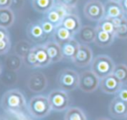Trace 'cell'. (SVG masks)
<instances>
[{
    "instance_id": "1",
    "label": "cell",
    "mask_w": 127,
    "mask_h": 120,
    "mask_svg": "<svg viewBox=\"0 0 127 120\" xmlns=\"http://www.w3.org/2000/svg\"><path fill=\"white\" fill-rule=\"evenodd\" d=\"M3 109L11 112H22L27 108V103L24 94L18 89H12L3 95L1 100Z\"/></svg>"
},
{
    "instance_id": "2",
    "label": "cell",
    "mask_w": 127,
    "mask_h": 120,
    "mask_svg": "<svg viewBox=\"0 0 127 120\" xmlns=\"http://www.w3.org/2000/svg\"><path fill=\"white\" fill-rule=\"evenodd\" d=\"M28 111L35 118H43L52 111L48 97L43 95L34 96L28 103Z\"/></svg>"
},
{
    "instance_id": "3",
    "label": "cell",
    "mask_w": 127,
    "mask_h": 120,
    "mask_svg": "<svg viewBox=\"0 0 127 120\" xmlns=\"http://www.w3.org/2000/svg\"><path fill=\"white\" fill-rule=\"evenodd\" d=\"M116 64L113 60L107 55H98L93 58L91 70L99 78H103L106 76L112 74Z\"/></svg>"
},
{
    "instance_id": "4",
    "label": "cell",
    "mask_w": 127,
    "mask_h": 120,
    "mask_svg": "<svg viewBox=\"0 0 127 120\" xmlns=\"http://www.w3.org/2000/svg\"><path fill=\"white\" fill-rule=\"evenodd\" d=\"M58 85L64 91H71L78 87L79 74L72 69H64L57 78Z\"/></svg>"
},
{
    "instance_id": "5",
    "label": "cell",
    "mask_w": 127,
    "mask_h": 120,
    "mask_svg": "<svg viewBox=\"0 0 127 120\" xmlns=\"http://www.w3.org/2000/svg\"><path fill=\"white\" fill-rule=\"evenodd\" d=\"M50 104L52 111L61 112V111H66L69 108L70 104V97L67 91L58 89V90H53L48 95Z\"/></svg>"
},
{
    "instance_id": "6",
    "label": "cell",
    "mask_w": 127,
    "mask_h": 120,
    "mask_svg": "<svg viewBox=\"0 0 127 120\" xmlns=\"http://www.w3.org/2000/svg\"><path fill=\"white\" fill-rule=\"evenodd\" d=\"M100 78L92 71L86 70L79 74L78 88L85 93L94 92L99 87Z\"/></svg>"
},
{
    "instance_id": "7",
    "label": "cell",
    "mask_w": 127,
    "mask_h": 120,
    "mask_svg": "<svg viewBox=\"0 0 127 120\" xmlns=\"http://www.w3.org/2000/svg\"><path fill=\"white\" fill-rule=\"evenodd\" d=\"M84 15L91 21L98 22L104 18V6L99 0H89L84 6Z\"/></svg>"
},
{
    "instance_id": "8",
    "label": "cell",
    "mask_w": 127,
    "mask_h": 120,
    "mask_svg": "<svg viewBox=\"0 0 127 120\" xmlns=\"http://www.w3.org/2000/svg\"><path fill=\"white\" fill-rule=\"evenodd\" d=\"M92 60H93V53L92 49L87 44H80L78 53L72 60L74 64L79 68H85L91 65Z\"/></svg>"
},
{
    "instance_id": "9",
    "label": "cell",
    "mask_w": 127,
    "mask_h": 120,
    "mask_svg": "<svg viewBox=\"0 0 127 120\" xmlns=\"http://www.w3.org/2000/svg\"><path fill=\"white\" fill-rule=\"evenodd\" d=\"M122 85L123 84L114 75L111 74L109 76L101 78L100 83H99V88L104 93L112 95V94H116Z\"/></svg>"
},
{
    "instance_id": "10",
    "label": "cell",
    "mask_w": 127,
    "mask_h": 120,
    "mask_svg": "<svg viewBox=\"0 0 127 120\" xmlns=\"http://www.w3.org/2000/svg\"><path fill=\"white\" fill-rule=\"evenodd\" d=\"M68 13H70L69 10H67L65 7H64L61 4L56 3L55 5L49 11H47L45 13V18H46L48 21L52 23L57 27L61 25V22L63 20V18Z\"/></svg>"
},
{
    "instance_id": "11",
    "label": "cell",
    "mask_w": 127,
    "mask_h": 120,
    "mask_svg": "<svg viewBox=\"0 0 127 120\" xmlns=\"http://www.w3.org/2000/svg\"><path fill=\"white\" fill-rule=\"evenodd\" d=\"M109 113L116 119H123L127 118V102L115 97L109 105Z\"/></svg>"
},
{
    "instance_id": "12",
    "label": "cell",
    "mask_w": 127,
    "mask_h": 120,
    "mask_svg": "<svg viewBox=\"0 0 127 120\" xmlns=\"http://www.w3.org/2000/svg\"><path fill=\"white\" fill-rule=\"evenodd\" d=\"M47 86V79L46 77L41 72H36L31 75L27 81V87L32 92H42L45 90Z\"/></svg>"
},
{
    "instance_id": "13",
    "label": "cell",
    "mask_w": 127,
    "mask_h": 120,
    "mask_svg": "<svg viewBox=\"0 0 127 120\" xmlns=\"http://www.w3.org/2000/svg\"><path fill=\"white\" fill-rule=\"evenodd\" d=\"M61 25L69 30L72 34L76 35L78 33L82 27V23L79 17L74 13H68L61 22Z\"/></svg>"
},
{
    "instance_id": "14",
    "label": "cell",
    "mask_w": 127,
    "mask_h": 120,
    "mask_svg": "<svg viewBox=\"0 0 127 120\" xmlns=\"http://www.w3.org/2000/svg\"><path fill=\"white\" fill-rule=\"evenodd\" d=\"M36 59L37 63V68H44L51 64V58H50L48 52L45 49L44 44H37L33 46L32 48Z\"/></svg>"
},
{
    "instance_id": "15",
    "label": "cell",
    "mask_w": 127,
    "mask_h": 120,
    "mask_svg": "<svg viewBox=\"0 0 127 120\" xmlns=\"http://www.w3.org/2000/svg\"><path fill=\"white\" fill-rule=\"evenodd\" d=\"M60 46H61L63 58H66V59H71L72 61L75 57H76L77 53H78L80 44L78 43V40H76L73 37L72 39H71V40L67 41L65 43H64Z\"/></svg>"
},
{
    "instance_id": "16",
    "label": "cell",
    "mask_w": 127,
    "mask_h": 120,
    "mask_svg": "<svg viewBox=\"0 0 127 120\" xmlns=\"http://www.w3.org/2000/svg\"><path fill=\"white\" fill-rule=\"evenodd\" d=\"M115 35L114 34L109 33L101 29L96 27V37L94 44L97 46L101 48H105L108 46L111 45L112 43L115 40Z\"/></svg>"
},
{
    "instance_id": "17",
    "label": "cell",
    "mask_w": 127,
    "mask_h": 120,
    "mask_svg": "<svg viewBox=\"0 0 127 120\" xmlns=\"http://www.w3.org/2000/svg\"><path fill=\"white\" fill-rule=\"evenodd\" d=\"M104 18L112 19V18L125 15L119 2H115V1L108 0L107 2L104 4Z\"/></svg>"
},
{
    "instance_id": "18",
    "label": "cell",
    "mask_w": 127,
    "mask_h": 120,
    "mask_svg": "<svg viewBox=\"0 0 127 120\" xmlns=\"http://www.w3.org/2000/svg\"><path fill=\"white\" fill-rule=\"evenodd\" d=\"M45 49L48 52L51 63H58L63 59L61 46L55 41H48L44 44Z\"/></svg>"
},
{
    "instance_id": "19",
    "label": "cell",
    "mask_w": 127,
    "mask_h": 120,
    "mask_svg": "<svg viewBox=\"0 0 127 120\" xmlns=\"http://www.w3.org/2000/svg\"><path fill=\"white\" fill-rule=\"evenodd\" d=\"M26 32L29 38L34 42H41L46 37L40 23H31L27 26Z\"/></svg>"
},
{
    "instance_id": "20",
    "label": "cell",
    "mask_w": 127,
    "mask_h": 120,
    "mask_svg": "<svg viewBox=\"0 0 127 120\" xmlns=\"http://www.w3.org/2000/svg\"><path fill=\"white\" fill-rule=\"evenodd\" d=\"M74 34H72L69 30L62 26L61 25H58L55 29V31L52 35L53 41L58 43V44H63L64 43L67 42V41L71 40L74 37Z\"/></svg>"
},
{
    "instance_id": "21",
    "label": "cell",
    "mask_w": 127,
    "mask_h": 120,
    "mask_svg": "<svg viewBox=\"0 0 127 120\" xmlns=\"http://www.w3.org/2000/svg\"><path fill=\"white\" fill-rule=\"evenodd\" d=\"M78 34L82 44H88L91 43H94L96 37V27L92 25H84L81 27Z\"/></svg>"
},
{
    "instance_id": "22",
    "label": "cell",
    "mask_w": 127,
    "mask_h": 120,
    "mask_svg": "<svg viewBox=\"0 0 127 120\" xmlns=\"http://www.w3.org/2000/svg\"><path fill=\"white\" fill-rule=\"evenodd\" d=\"M15 22V14L10 8H0V27L8 29Z\"/></svg>"
},
{
    "instance_id": "23",
    "label": "cell",
    "mask_w": 127,
    "mask_h": 120,
    "mask_svg": "<svg viewBox=\"0 0 127 120\" xmlns=\"http://www.w3.org/2000/svg\"><path fill=\"white\" fill-rule=\"evenodd\" d=\"M55 4V0H32V8L40 13H46L49 11Z\"/></svg>"
},
{
    "instance_id": "24",
    "label": "cell",
    "mask_w": 127,
    "mask_h": 120,
    "mask_svg": "<svg viewBox=\"0 0 127 120\" xmlns=\"http://www.w3.org/2000/svg\"><path fill=\"white\" fill-rule=\"evenodd\" d=\"M32 48L33 46L32 45L31 43L27 42L26 40H20L15 44L14 51L15 54L19 56L22 59H24L28 55V53L32 51Z\"/></svg>"
},
{
    "instance_id": "25",
    "label": "cell",
    "mask_w": 127,
    "mask_h": 120,
    "mask_svg": "<svg viewBox=\"0 0 127 120\" xmlns=\"http://www.w3.org/2000/svg\"><path fill=\"white\" fill-rule=\"evenodd\" d=\"M64 120H87L83 110L78 107H70L66 110Z\"/></svg>"
},
{
    "instance_id": "26",
    "label": "cell",
    "mask_w": 127,
    "mask_h": 120,
    "mask_svg": "<svg viewBox=\"0 0 127 120\" xmlns=\"http://www.w3.org/2000/svg\"><path fill=\"white\" fill-rule=\"evenodd\" d=\"M113 75L121 82L123 85L127 84V65L125 64H118L115 65Z\"/></svg>"
},
{
    "instance_id": "27",
    "label": "cell",
    "mask_w": 127,
    "mask_h": 120,
    "mask_svg": "<svg viewBox=\"0 0 127 120\" xmlns=\"http://www.w3.org/2000/svg\"><path fill=\"white\" fill-rule=\"evenodd\" d=\"M5 62H6V65H7V67L10 70L16 71L20 69V67L22 65V63L24 61L19 56L15 54V55H11V56L8 57L6 58Z\"/></svg>"
},
{
    "instance_id": "28",
    "label": "cell",
    "mask_w": 127,
    "mask_h": 120,
    "mask_svg": "<svg viewBox=\"0 0 127 120\" xmlns=\"http://www.w3.org/2000/svg\"><path fill=\"white\" fill-rule=\"evenodd\" d=\"M96 27H97V28L101 29V30H104L106 32H109V33L114 34L115 35L116 27H115L114 24L112 23V21L110 18H103L102 19L97 22V25Z\"/></svg>"
},
{
    "instance_id": "29",
    "label": "cell",
    "mask_w": 127,
    "mask_h": 120,
    "mask_svg": "<svg viewBox=\"0 0 127 120\" xmlns=\"http://www.w3.org/2000/svg\"><path fill=\"white\" fill-rule=\"evenodd\" d=\"M115 37L119 39H127V18L125 17L122 23L116 27Z\"/></svg>"
},
{
    "instance_id": "30",
    "label": "cell",
    "mask_w": 127,
    "mask_h": 120,
    "mask_svg": "<svg viewBox=\"0 0 127 120\" xmlns=\"http://www.w3.org/2000/svg\"><path fill=\"white\" fill-rule=\"evenodd\" d=\"M40 25H41V26H42V29H43V30H44V34H45L46 36L53 35V33H54V31H55V29H56V26H55L52 23L48 21L46 18H44V19L40 21Z\"/></svg>"
},
{
    "instance_id": "31",
    "label": "cell",
    "mask_w": 127,
    "mask_h": 120,
    "mask_svg": "<svg viewBox=\"0 0 127 120\" xmlns=\"http://www.w3.org/2000/svg\"><path fill=\"white\" fill-rule=\"evenodd\" d=\"M24 63L25 64V65L28 66L30 68H37V59H36L35 54H34L33 51H30L28 53L26 57L23 59Z\"/></svg>"
},
{
    "instance_id": "32",
    "label": "cell",
    "mask_w": 127,
    "mask_h": 120,
    "mask_svg": "<svg viewBox=\"0 0 127 120\" xmlns=\"http://www.w3.org/2000/svg\"><path fill=\"white\" fill-rule=\"evenodd\" d=\"M78 0H57L58 4L63 5L64 7H65L67 10H69L70 12H71V10L75 9L77 7V4H78Z\"/></svg>"
},
{
    "instance_id": "33",
    "label": "cell",
    "mask_w": 127,
    "mask_h": 120,
    "mask_svg": "<svg viewBox=\"0 0 127 120\" xmlns=\"http://www.w3.org/2000/svg\"><path fill=\"white\" fill-rule=\"evenodd\" d=\"M11 49V41L9 39L0 41V55H4L9 52Z\"/></svg>"
},
{
    "instance_id": "34",
    "label": "cell",
    "mask_w": 127,
    "mask_h": 120,
    "mask_svg": "<svg viewBox=\"0 0 127 120\" xmlns=\"http://www.w3.org/2000/svg\"><path fill=\"white\" fill-rule=\"evenodd\" d=\"M115 95L119 99L127 102V84H125V85H122L121 88L118 90V91Z\"/></svg>"
},
{
    "instance_id": "35",
    "label": "cell",
    "mask_w": 127,
    "mask_h": 120,
    "mask_svg": "<svg viewBox=\"0 0 127 120\" xmlns=\"http://www.w3.org/2000/svg\"><path fill=\"white\" fill-rule=\"evenodd\" d=\"M10 38V34L7 29L0 27V41L4 40V39H9Z\"/></svg>"
},
{
    "instance_id": "36",
    "label": "cell",
    "mask_w": 127,
    "mask_h": 120,
    "mask_svg": "<svg viewBox=\"0 0 127 120\" xmlns=\"http://www.w3.org/2000/svg\"><path fill=\"white\" fill-rule=\"evenodd\" d=\"M12 4V0H0V8H10Z\"/></svg>"
},
{
    "instance_id": "37",
    "label": "cell",
    "mask_w": 127,
    "mask_h": 120,
    "mask_svg": "<svg viewBox=\"0 0 127 120\" xmlns=\"http://www.w3.org/2000/svg\"><path fill=\"white\" fill-rule=\"evenodd\" d=\"M119 3H120V4H121V7H122V9H123L124 12H125V14H126L127 13V0H121Z\"/></svg>"
},
{
    "instance_id": "38",
    "label": "cell",
    "mask_w": 127,
    "mask_h": 120,
    "mask_svg": "<svg viewBox=\"0 0 127 120\" xmlns=\"http://www.w3.org/2000/svg\"><path fill=\"white\" fill-rule=\"evenodd\" d=\"M96 120H111V119H109V118H99Z\"/></svg>"
},
{
    "instance_id": "39",
    "label": "cell",
    "mask_w": 127,
    "mask_h": 120,
    "mask_svg": "<svg viewBox=\"0 0 127 120\" xmlns=\"http://www.w3.org/2000/svg\"><path fill=\"white\" fill-rule=\"evenodd\" d=\"M2 73V65H1V63H0V75Z\"/></svg>"
},
{
    "instance_id": "40",
    "label": "cell",
    "mask_w": 127,
    "mask_h": 120,
    "mask_svg": "<svg viewBox=\"0 0 127 120\" xmlns=\"http://www.w3.org/2000/svg\"><path fill=\"white\" fill-rule=\"evenodd\" d=\"M111 1H115V2H120L121 0H111Z\"/></svg>"
},
{
    "instance_id": "41",
    "label": "cell",
    "mask_w": 127,
    "mask_h": 120,
    "mask_svg": "<svg viewBox=\"0 0 127 120\" xmlns=\"http://www.w3.org/2000/svg\"><path fill=\"white\" fill-rule=\"evenodd\" d=\"M125 120H127V118H125Z\"/></svg>"
},
{
    "instance_id": "42",
    "label": "cell",
    "mask_w": 127,
    "mask_h": 120,
    "mask_svg": "<svg viewBox=\"0 0 127 120\" xmlns=\"http://www.w3.org/2000/svg\"><path fill=\"white\" fill-rule=\"evenodd\" d=\"M125 15H126V16H127V13H126V14H125Z\"/></svg>"
}]
</instances>
